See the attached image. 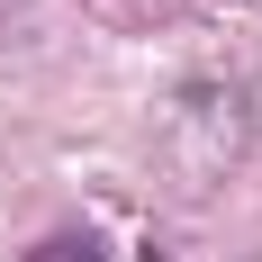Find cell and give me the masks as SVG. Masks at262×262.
<instances>
[{"mask_svg":"<svg viewBox=\"0 0 262 262\" xmlns=\"http://www.w3.org/2000/svg\"><path fill=\"white\" fill-rule=\"evenodd\" d=\"M27 262H108V244H100V235H46Z\"/></svg>","mask_w":262,"mask_h":262,"instance_id":"obj_1","label":"cell"}]
</instances>
